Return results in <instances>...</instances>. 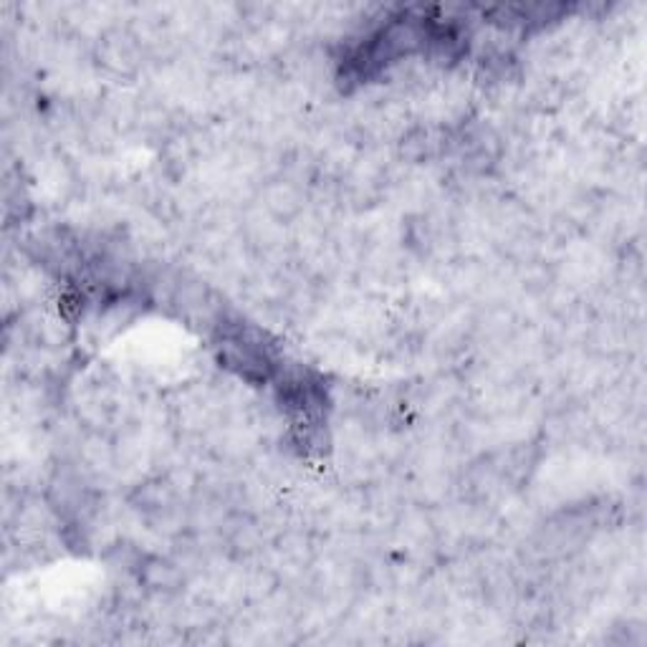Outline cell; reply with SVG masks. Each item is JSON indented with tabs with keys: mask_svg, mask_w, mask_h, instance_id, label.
<instances>
[{
	"mask_svg": "<svg viewBox=\"0 0 647 647\" xmlns=\"http://www.w3.org/2000/svg\"><path fill=\"white\" fill-rule=\"evenodd\" d=\"M139 582L147 589L163 592V595H175L182 587L185 572L180 564L170 560H159V556H149V560L139 562Z\"/></svg>",
	"mask_w": 647,
	"mask_h": 647,
	"instance_id": "cell-2",
	"label": "cell"
},
{
	"mask_svg": "<svg viewBox=\"0 0 647 647\" xmlns=\"http://www.w3.org/2000/svg\"><path fill=\"white\" fill-rule=\"evenodd\" d=\"M96 59L114 76H135L142 66V59H145V49H142V41L135 33L109 31L100 39Z\"/></svg>",
	"mask_w": 647,
	"mask_h": 647,
	"instance_id": "cell-1",
	"label": "cell"
}]
</instances>
